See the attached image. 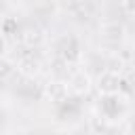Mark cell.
Listing matches in <instances>:
<instances>
[{"label": "cell", "mask_w": 135, "mask_h": 135, "mask_svg": "<svg viewBox=\"0 0 135 135\" xmlns=\"http://www.w3.org/2000/svg\"><path fill=\"white\" fill-rule=\"evenodd\" d=\"M91 78H89V74L84 72V70H76L72 76H70V80H68V91H72V93H76V95H84V93H89V89H91Z\"/></svg>", "instance_id": "2"}, {"label": "cell", "mask_w": 135, "mask_h": 135, "mask_svg": "<svg viewBox=\"0 0 135 135\" xmlns=\"http://www.w3.org/2000/svg\"><path fill=\"white\" fill-rule=\"evenodd\" d=\"M68 86H65V82H61V80H53V82H49L46 86H44V97L51 101V103H61V101H65L68 99Z\"/></svg>", "instance_id": "3"}, {"label": "cell", "mask_w": 135, "mask_h": 135, "mask_svg": "<svg viewBox=\"0 0 135 135\" xmlns=\"http://www.w3.org/2000/svg\"><path fill=\"white\" fill-rule=\"evenodd\" d=\"M19 72H23L25 76H36L40 72V61L34 57H25L19 61Z\"/></svg>", "instance_id": "4"}, {"label": "cell", "mask_w": 135, "mask_h": 135, "mask_svg": "<svg viewBox=\"0 0 135 135\" xmlns=\"http://www.w3.org/2000/svg\"><path fill=\"white\" fill-rule=\"evenodd\" d=\"M95 86L99 91L101 97H112V95H118L120 89H122V78L116 70H105L97 76L95 80Z\"/></svg>", "instance_id": "1"}, {"label": "cell", "mask_w": 135, "mask_h": 135, "mask_svg": "<svg viewBox=\"0 0 135 135\" xmlns=\"http://www.w3.org/2000/svg\"><path fill=\"white\" fill-rule=\"evenodd\" d=\"M8 74H13V63L8 59H0V78H6Z\"/></svg>", "instance_id": "6"}, {"label": "cell", "mask_w": 135, "mask_h": 135, "mask_svg": "<svg viewBox=\"0 0 135 135\" xmlns=\"http://www.w3.org/2000/svg\"><path fill=\"white\" fill-rule=\"evenodd\" d=\"M21 40L27 44V46H34V44H40L42 42V32L38 27H27L23 34H21Z\"/></svg>", "instance_id": "5"}]
</instances>
